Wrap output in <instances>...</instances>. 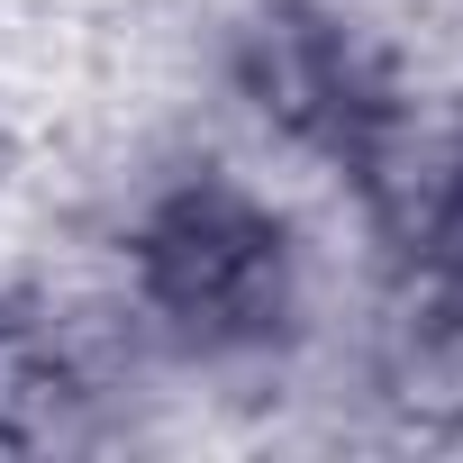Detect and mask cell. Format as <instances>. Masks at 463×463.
<instances>
[{"instance_id":"cell-1","label":"cell","mask_w":463,"mask_h":463,"mask_svg":"<svg viewBox=\"0 0 463 463\" xmlns=\"http://www.w3.org/2000/svg\"><path fill=\"white\" fill-rule=\"evenodd\" d=\"M73 400H82V391H73L55 336L28 327V318H0V436H10V445H37V436L64 427Z\"/></svg>"}]
</instances>
